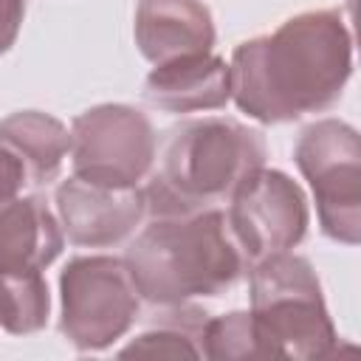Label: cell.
I'll list each match as a JSON object with an SVG mask.
<instances>
[{"instance_id": "cell-6", "label": "cell", "mask_w": 361, "mask_h": 361, "mask_svg": "<svg viewBox=\"0 0 361 361\" xmlns=\"http://www.w3.org/2000/svg\"><path fill=\"white\" fill-rule=\"evenodd\" d=\"M296 166L316 197L322 231L341 243L361 240V138L338 118L307 124L293 149Z\"/></svg>"}, {"instance_id": "cell-11", "label": "cell", "mask_w": 361, "mask_h": 361, "mask_svg": "<svg viewBox=\"0 0 361 361\" xmlns=\"http://www.w3.org/2000/svg\"><path fill=\"white\" fill-rule=\"evenodd\" d=\"M144 99L166 113L220 110L231 102L228 62L212 51L161 62L144 79Z\"/></svg>"}, {"instance_id": "cell-12", "label": "cell", "mask_w": 361, "mask_h": 361, "mask_svg": "<svg viewBox=\"0 0 361 361\" xmlns=\"http://www.w3.org/2000/svg\"><path fill=\"white\" fill-rule=\"evenodd\" d=\"M62 226L42 197L0 200V274L45 271L62 251Z\"/></svg>"}, {"instance_id": "cell-9", "label": "cell", "mask_w": 361, "mask_h": 361, "mask_svg": "<svg viewBox=\"0 0 361 361\" xmlns=\"http://www.w3.org/2000/svg\"><path fill=\"white\" fill-rule=\"evenodd\" d=\"M54 203L62 234L82 248H107L121 243L147 214L144 189L99 186L76 175L56 186Z\"/></svg>"}, {"instance_id": "cell-3", "label": "cell", "mask_w": 361, "mask_h": 361, "mask_svg": "<svg viewBox=\"0 0 361 361\" xmlns=\"http://www.w3.org/2000/svg\"><path fill=\"white\" fill-rule=\"evenodd\" d=\"M124 262L138 296L158 307L217 296L245 271V257L220 209L152 217L127 245Z\"/></svg>"}, {"instance_id": "cell-4", "label": "cell", "mask_w": 361, "mask_h": 361, "mask_svg": "<svg viewBox=\"0 0 361 361\" xmlns=\"http://www.w3.org/2000/svg\"><path fill=\"white\" fill-rule=\"evenodd\" d=\"M251 279V324L262 347V358H327L338 347L333 319L327 313L313 265L282 251L248 265Z\"/></svg>"}, {"instance_id": "cell-16", "label": "cell", "mask_w": 361, "mask_h": 361, "mask_svg": "<svg viewBox=\"0 0 361 361\" xmlns=\"http://www.w3.org/2000/svg\"><path fill=\"white\" fill-rule=\"evenodd\" d=\"M203 355L214 361H237V358H262V347L257 341L251 313L231 310L203 324Z\"/></svg>"}, {"instance_id": "cell-5", "label": "cell", "mask_w": 361, "mask_h": 361, "mask_svg": "<svg viewBox=\"0 0 361 361\" xmlns=\"http://www.w3.org/2000/svg\"><path fill=\"white\" fill-rule=\"evenodd\" d=\"M59 330L79 353L116 344L138 319L141 296L127 262L107 254L71 259L59 274Z\"/></svg>"}, {"instance_id": "cell-14", "label": "cell", "mask_w": 361, "mask_h": 361, "mask_svg": "<svg viewBox=\"0 0 361 361\" xmlns=\"http://www.w3.org/2000/svg\"><path fill=\"white\" fill-rule=\"evenodd\" d=\"M166 313L152 322L149 330L135 336L118 355L147 358H203V324L206 313L189 305L164 307Z\"/></svg>"}, {"instance_id": "cell-8", "label": "cell", "mask_w": 361, "mask_h": 361, "mask_svg": "<svg viewBox=\"0 0 361 361\" xmlns=\"http://www.w3.org/2000/svg\"><path fill=\"white\" fill-rule=\"evenodd\" d=\"M228 231L245 265L293 251L307 234V200L302 186L279 169H254L228 197Z\"/></svg>"}, {"instance_id": "cell-15", "label": "cell", "mask_w": 361, "mask_h": 361, "mask_svg": "<svg viewBox=\"0 0 361 361\" xmlns=\"http://www.w3.org/2000/svg\"><path fill=\"white\" fill-rule=\"evenodd\" d=\"M48 285L42 271L0 274V327L14 336H28L48 322Z\"/></svg>"}, {"instance_id": "cell-10", "label": "cell", "mask_w": 361, "mask_h": 361, "mask_svg": "<svg viewBox=\"0 0 361 361\" xmlns=\"http://www.w3.org/2000/svg\"><path fill=\"white\" fill-rule=\"evenodd\" d=\"M133 34L152 65L214 48V20L203 0H138Z\"/></svg>"}, {"instance_id": "cell-2", "label": "cell", "mask_w": 361, "mask_h": 361, "mask_svg": "<svg viewBox=\"0 0 361 361\" xmlns=\"http://www.w3.org/2000/svg\"><path fill=\"white\" fill-rule=\"evenodd\" d=\"M158 169L149 172L144 200L149 217H183L231 197L268 149L259 130L234 118H189L164 133Z\"/></svg>"}, {"instance_id": "cell-18", "label": "cell", "mask_w": 361, "mask_h": 361, "mask_svg": "<svg viewBox=\"0 0 361 361\" xmlns=\"http://www.w3.org/2000/svg\"><path fill=\"white\" fill-rule=\"evenodd\" d=\"M23 183H28L23 164L6 147H0V200L17 197L20 189H23Z\"/></svg>"}, {"instance_id": "cell-7", "label": "cell", "mask_w": 361, "mask_h": 361, "mask_svg": "<svg viewBox=\"0 0 361 361\" xmlns=\"http://www.w3.org/2000/svg\"><path fill=\"white\" fill-rule=\"evenodd\" d=\"M152 121L130 104H96L71 124L73 175L99 186H138L155 164Z\"/></svg>"}, {"instance_id": "cell-1", "label": "cell", "mask_w": 361, "mask_h": 361, "mask_svg": "<svg viewBox=\"0 0 361 361\" xmlns=\"http://www.w3.org/2000/svg\"><path fill=\"white\" fill-rule=\"evenodd\" d=\"M353 73V34L338 8L302 11L245 39L228 62L231 99L259 124H285L338 102Z\"/></svg>"}, {"instance_id": "cell-17", "label": "cell", "mask_w": 361, "mask_h": 361, "mask_svg": "<svg viewBox=\"0 0 361 361\" xmlns=\"http://www.w3.org/2000/svg\"><path fill=\"white\" fill-rule=\"evenodd\" d=\"M25 14V0H0V56L14 45Z\"/></svg>"}, {"instance_id": "cell-13", "label": "cell", "mask_w": 361, "mask_h": 361, "mask_svg": "<svg viewBox=\"0 0 361 361\" xmlns=\"http://www.w3.org/2000/svg\"><path fill=\"white\" fill-rule=\"evenodd\" d=\"M0 147L25 169L28 183H48L71 155V130L42 110H17L0 121Z\"/></svg>"}]
</instances>
